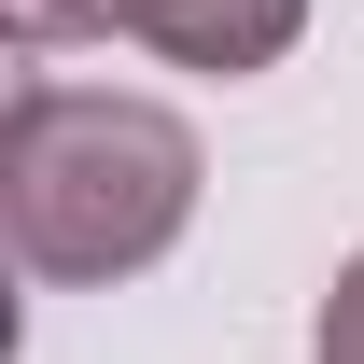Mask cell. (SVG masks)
<instances>
[{"mask_svg":"<svg viewBox=\"0 0 364 364\" xmlns=\"http://www.w3.org/2000/svg\"><path fill=\"white\" fill-rule=\"evenodd\" d=\"M0 225L28 280H127L196 225V127L112 85H14Z\"/></svg>","mask_w":364,"mask_h":364,"instance_id":"cell-1","label":"cell"},{"mask_svg":"<svg viewBox=\"0 0 364 364\" xmlns=\"http://www.w3.org/2000/svg\"><path fill=\"white\" fill-rule=\"evenodd\" d=\"M14 28H28V43L127 28V43L182 56V70H267V56H294L309 0H14Z\"/></svg>","mask_w":364,"mask_h":364,"instance_id":"cell-2","label":"cell"},{"mask_svg":"<svg viewBox=\"0 0 364 364\" xmlns=\"http://www.w3.org/2000/svg\"><path fill=\"white\" fill-rule=\"evenodd\" d=\"M322 364H364V252L336 267V294H322Z\"/></svg>","mask_w":364,"mask_h":364,"instance_id":"cell-3","label":"cell"}]
</instances>
